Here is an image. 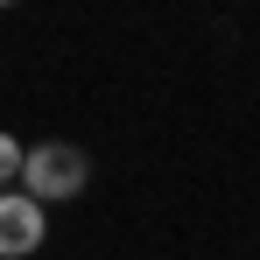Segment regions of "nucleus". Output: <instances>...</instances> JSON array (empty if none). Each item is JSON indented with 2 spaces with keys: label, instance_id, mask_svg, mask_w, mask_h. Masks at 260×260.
I'll use <instances>...</instances> for the list:
<instances>
[{
  "label": "nucleus",
  "instance_id": "obj_1",
  "mask_svg": "<svg viewBox=\"0 0 260 260\" xmlns=\"http://www.w3.org/2000/svg\"><path fill=\"white\" fill-rule=\"evenodd\" d=\"M91 183V155L85 148H71V141H36V148H21V197H36V204H71L78 190Z\"/></svg>",
  "mask_w": 260,
  "mask_h": 260
},
{
  "label": "nucleus",
  "instance_id": "obj_2",
  "mask_svg": "<svg viewBox=\"0 0 260 260\" xmlns=\"http://www.w3.org/2000/svg\"><path fill=\"white\" fill-rule=\"evenodd\" d=\"M49 239V211L21 190H0V260H28Z\"/></svg>",
  "mask_w": 260,
  "mask_h": 260
},
{
  "label": "nucleus",
  "instance_id": "obj_3",
  "mask_svg": "<svg viewBox=\"0 0 260 260\" xmlns=\"http://www.w3.org/2000/svg\"><path fill=\"white\" fill-rule=\"evenodd\" d=\"M14 183H21V141L0 127V190H14Z\"/></svg>",
  "mask_w": 260,
  "mask_h": 260
}]
</instances>
